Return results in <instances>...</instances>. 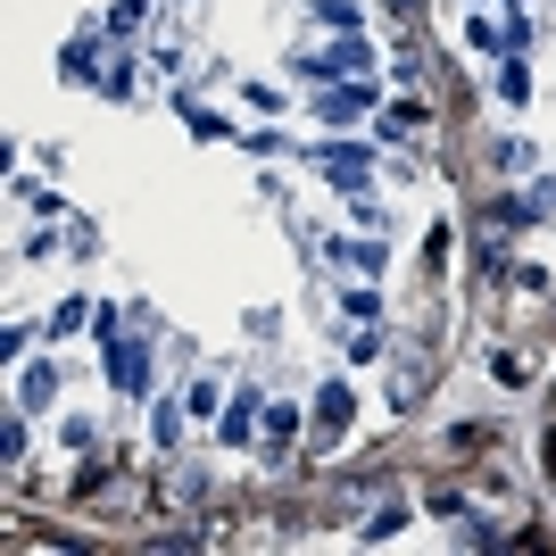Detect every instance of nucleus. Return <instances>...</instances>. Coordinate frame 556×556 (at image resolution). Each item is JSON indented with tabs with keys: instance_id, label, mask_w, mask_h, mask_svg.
<instances>
[{
	"instance_id": "1",
	"label": "nucleus",
	"mask_w": 556,
	"mask_h": 556,
	"mask_svg": "<svg viewBox=\"0 0 556 556\" xmlns=\"http://www.w3.org/2000/svg\"><path fill=\"white\" fill-rule=\"evenodd\" d=\"M307 75H366L374 67V50L366 42H341V50H325V59H300Z\"/></svg>"
},
{
	"instance_id": "2",
	"label": "nucleus",
	"mask_w": 556,
	"mask_h": 556,
	"mask_svg": "<svg viewBox=\"0 0 556 556\" xmlns=\"http://www.w3.org/2000/svg\"><path fill=\"white\" fill-rule=\"evenodd\" d=\"M17 391H25V407H50V391H59V382H50V366H34Z\"/></svg>"
}]
</instances>
